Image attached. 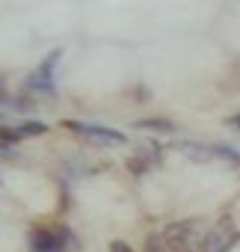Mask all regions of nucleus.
I'll return each mask as SVG.
<instances>
[{
	"instance_id": "obj_1",
	"label": "nucleus",
	"mask_w": 240,
	"mask_h": 252,
	"mask_svg": "<svg viewBox=\"0 0 240 252\" xmlns=\"http://www.w3.org/2000/svg\"><path fill=\"white\" fill-rule=\"evenodd\" d=\"M65 128L74 131L77 137H83L86 143L92 146H101V149H110V146H125V134L116 131V128H104V125H92V122H65Z\"/></svg>"
},
{
	"instance_id": "obj_2",
	"label": "nucleus",
	"mask_w": 240,
	"mask_h": 252,
	"mask_svg": "<svg viewBox=\"0 0 240 252\" xmlns=\"http://www.w3.org/2000/svg\"><path fill=\"white\" fill-rule=\"evenodd\" d=\"M60 57H62V51L57 48V51H51L45 60H42V65L36 68V71H30L27 74V89L30 92H36V95H54L57 92V83H54V68H57V63H60Z\"/></svg>"
},
{
	"instance_id": "obj_3",
	"label": "nucleus",
	"mask_w": 240,
	"mask_h": 252,
	"mask_svg": "<svg viewBox=\"0 0 240 252\" xmlns=\"http://www.w3.org/2000/svg\"><path fill=\"white\" fill-rule=\"evenodd\" d=\"M202 237H205V234H202V225H199L196 220H190V222H175V225H169V228L163 231V240H169V246H172L175 252L202 243Z\"/></svg>"
},
{
	"instance_id": "obj_4",
	"label": "nucleus",
	"mask_w": 240,
	"mask_h": 252,
	"mask_svg": "<svg viewBox=\"0 0 240 252\" xmlns=\"http://www.w3.org/2000/svg\"><path fill=\"white\" fill-rule=\"evenodd\" d=\"M65 228L62 231H48V228H36L30 234V252H62L65 249Z\"/></svg>"
},
{
	"instance_id": "obj_5",
	"label": "nucleus",
	"mask_w": 240,
	"mask_h": 252,
	"mask_svg": "<svg viewBox=\"0 0 240 252\" xmlns=\"http://www.w3.org/2000/svg\"><path fill=\"white\" fill-rule=\"evenodd\" d=\"M199 249H202V252H228V231H225V225L208 231V234L202 237V246H199Z\"/></svg>"
},
{
	"instance_id": "obj_6",
	"label": "nucleus",
	"mask_w": 240,
	"mask_h": 252,
	"mask_svg": "<svg viewBox=\"0 0 240 252\" xmlns=\"http://www.w3.org/2000/svg\"><path fill=\"white\" fill-rule=\"evenodd\" d=\"M12 134L18 140H24V137H42V134H48V125L45 122H36V119H27V122L12 125Z\"/></svg>"
},
{
	"instance_id": "obj_7",
	"label": "nucleus",
	"mask_w": 240,
	"mask_h": 252,
	"mask_svg": "<svg viewBox=\"0 0 240 252\" xmlns=\"http://www.w3.org/2000/svg\"><path fill=\"white\" fill-rule=\"evenodd\" d=\"M134 128H140V131H163V134H172L175 125H172L169 119H140Z\"/></svg>"
},
{
	"instance_id": "obj_8",
	"label": "nucleus",
	"mask_w": 240,
	"mask_h": 252,
	"mask_svg": "<svg viewBox=\"0 0 240 252\" xmlns=\"http://www.w3.org/2000/svg\"><path fill=\"white\" fill-rule=\"evenodd\" d=\"M110 249H113V252H131V249H128V243H122V240H116Z\"/></svg>"
},
{
	"instance_id": "obj_9",
	"label": "nucleus",
	"mask_w": 240,
	"mask_h": 252,
	"mask_svg": "<svg viewBox=\"0 0 240 252\" xmlns=\"http://www.w3.org/2000/svg\"><path fill=\"white\" fill-rule=\"evenodd\" d=\"M3 119H6V110H0V122H3Z\"/></svg>"
},
{
	"instance_id": "obj_10",
	"label": "nucleus",
	"mask_w": 240,
	"mask_h": 252,
	"mask_svg": "<svg viewBox=\"0 0 240 252\" xmlns=\"http://www.w3.org/2000/svg\"><path fill=\"white\" fill-rule=\"evenodd\" d=\"M0 89H3V80H0Z\"/></svg>"
}]
</instances>
